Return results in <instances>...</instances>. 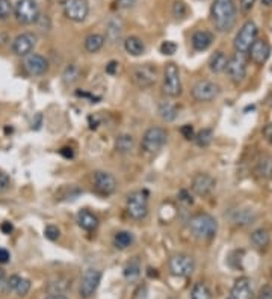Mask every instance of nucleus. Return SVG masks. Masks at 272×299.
Returning a JSON list of instances; mask_svg holds the SVG:
<instances>
[{
    "mask_svg": "<svg viewBox=\"0 0 272 299\" xmlns=\"http://www.w3.org/2000/svg\"><path fill=\"white\" fill-rule=\"evenodd\" d=\"M235 0H215L210 8V17L218 32H229L236 23Z\"/></svg>",
    "mask_w": 272,
    "mask_h": 299,
    "instance_id": "f257e3e1",
    "label": "nucleus"
},
{
    "mask_svg": "<svg viewBox=\"0 0 272 299\" xmlns=\"http://www.w3.org/2000/svg\"><path fill=\"white\" fill-rule=\"evenodd\" d=\"M188 228L194 237L200 240H210L218 233V221L209 213H197L191 216Z\"/></svg>",
    "mask_w": 272,
    "mask_h": 299,
    "instance_id": "f03ea898",
    "label": "nucleus"
},
{
    "mask_svg": "<svg viewBox=\"0 0 272 299\" xmlns=\"http://www.w3.org/2000/svg\"><path fill=\"white\" fill-rule=\"evenodd\" d=\"M126 207L132 219L142 221L148 215V191L139 189V191H133L132 194H129Z\"/></svg>",
    "mask_w": 272,
    "mask_h": 299,
    "instance_id": "7ed1b4c3",
    "label": "nucleus"
},
{
    "mask_svg": "<svg viewBox=\"0 0 272 299\" xmlns=\"http://www.w3.org/2000/svg\"><path fill=\"white\" fill-rule=\"evenodd\" d=\"M167 139H168V133H167L165 129H162V127H150L148 130H145V133H144L141 145H142V150L145 153L156 154V153H159L164 148V145L167 144Z\"/></svg>",
    "mask_w": 272,
    "mask_h": 299,
    "instance_id": "20e7f679",
    "label": "nucleus"
},
{
    "mask_svg": "<svg viewBox=\"0 0 272 299\" xmlns=\"http://www.w3.org/2000/svg\"><path fill=\"white\" fill-rule=\"evenodd\" d=\"M162 93L170 97L175 99L182 94V79H180V70L174 62L167 64L164 70V82H162Z\"/></svg>",
    "mask_w": 272,
    "mask_h": 299,
    "instance_id": "39448f33",
    "label": "nucleus"
},
{
    "mask_svg": "<svg viewBox=\"0 0 272 299\" xmlns=\"http://www.w3.org/2000/svg\"><path fill=\"white\" fill-rule=\"evenodd\" d=\"M14 15L21 25H34L39 18V6L36 0H18L14 5Z\"/></svg>",
    "mask_w": 272,
    "mask_h": 299,
    "instance_id": "423d86ee",
    "label": "nucleus"
},
{
    "mask_svg": "<svg viewBox=\"0 0 272 299\" xmlns=\"http://www.w3.org/2000/svg\"><path fill=\"white\" fill-rule=\"evenodd\" d=\"M170 272L174 277H180V278H188L194 273L195 270V260L192 256L189 254H174L170 259Z\"/></svg>",
    "mask_w": 272,
    "mask_h": 299,
    "instance_id": "0eeeda50",
    "label": "nucleus"
},
{
    "mask_svg": "<svg viewBox=\"0 0 272 299\" xmlns=\"http://www.w3.org/2000/svg\"><path fill=\"white\" fill-rule=\"evenodd\" d=\"M257 33H259V29H257V25L251 20H248L242 28L240 31L236 35L235 38V49L238 53H248L250 47L254 44V41L257 39Z\"/></svg>",
    "mask_w": 272,
    "mask_h": 299,
    "instance_id": "6e6552de",
    "label": "nucleus"
},
{
    "mask_svg": "<svg viewBox=\"0 0 272 299\" xmlns=\"http://www.w3.org/2000/svg\"><path fill=\"white\" fill-rule=\"evenodd\" d=\"M132 80L141 89L153 86L157 80V66L151 65V64L136 66L132 73Z\"/></svg>",
    "mask_w": 272,
    "mask_h": 299,
    "instance_id": "1a4fd4ad",
    "label": "nucleus"
},
{
    "mask_svg": "<svg viewBox=\"0 0 272 299\" xmlns=\"http://www.w3.org/2000/svg\"><path fill=\"white\" fill-rule=\"evenodd\" d=\"M102 270L99 269H88L85 270L82 281H80V287H79V293L80 296L85 299L91 298L96 290L99 289L100 283H102Z\"/></svg>",
    "mask_w": 272,
    "mask_h": 299,
    "instance_id": "9d476101",
    "label": "nucleus"
},
{
    "mask_svg": "<svg viewBox=\"0 0 272 299\" xmlns=\"http://www.w3.org/2000/svg\"><path fill=\"white\" fill-rule=\"evenodd\" d=\"M89 14V3L88 0H65L64 3V15L70 21L82 23L86 20Z\"/></svg>",
    "mask_w": 272,
    "mask_h": 299,
    "instance_id": "9b49d317",
    "label": "nucleus"
},
{
    "mask_svg": "<svg viewBox=\"0 0 272 299\" xmlns=\"http://www.w3.org/2000/svg\"><path fill=\"white\" fill-rule=\"evenodd\" d=\"M191 94L197 101H212L221 94V86L210 80H200L192 86Z\"/></svg>",
    "mask_w": 272,
    "mask_h": 299,
    "instance_id": "f8f14e48",
    "label": "nucleus"
},
{
    "mask_svg": "<svg viewBox=\"0 0 272 299\" xmlns=\"http://www.w3.org/2000/svg\"><path fill=\"white\" fill-rule=\"evenodd\" d=\"M36 45V35L32 32H23L17 35L12 41V53L17 56H28L34 52Z\"/></svg>",
    "mask_w": 272,
    "mask_h": 299,
    "instance_id": "ddd939ff",
    "label": "nucleus"
},
{
    "mask_svg": "<svg viewBox=\"0 0 272 299\" xmlns=\"http://www.w3.org/2000/svg\"><path fill=\"white\" fill-rule=\"evenodd\" d=\"M225 71L229 73V76H230L233 83H236V85L240 83L245 79V76H246V61L243 58V53H238L236 52V55L229 59Z\"/></svg>",
    "mask_w": 272,
    "mask_h": 299,
    "instance_id": "4468645a",
    "label": "nucleus"
},
{
    "mask_svg": "<svg viewBox=\"0 0 272 299\" xmlns=\"http://www.w3.org/2000/svg\"><path fill=\"white\" fill-rule=\"evenodd\" d=\"M94 188L100 195H110L117 191V180L110 172L106 171H97L94 172L93 178Z\"/></svg>",
    "mask_w": 272,
    "mask_h": 299,
    "instance_id": "2eb2a0df",
    "label": "nucleus"
},
{
    "mask_svg": "<svg viewBox=\"0 0 272 299\" xmlns=\"http://www.w3.org/2000/svg\"><path fill=\"white\" fill-rule=\"evenodd\" d=\"M216 186V180L206 172H200L197 175H194L192 178V192L198 197H207L212 194V191Z\"/></svg>",
    "mask_w": 272,
    "mask_h": 299,
    "instance_id": "dca6fc26",
    "label": "nucleus"
},
{
    "mask_svg": "<svg viewBox=\"0 0 272 299\" xmlns=\"http://www.w3.org/2000/svg\"><path fill=\"white\" fill-rule=\"evenodd\" d=\"M248 53H250V58L254 64L263 65L271 56V45L265 39H256L254 44L250 47Z\"/></svg>",
    "mask_w": 272,
    "mask_h": 299,
    "instance_id": "f3484780",
    "label": "nucleus"
},
{
    "mask_svg": "<svg viewBox=\"0 0 272 299\" xmlns=\"http://www.w3.org/2000/svg\"><path fill=\"white\" fill-rule=\"evenodd\" d=\"M25 70L31 76H42L49 70V61L38 53H31L25 59Z\"/></svg>",
    "mask_w": 272,
    "mask_h": 299,
    "instance_id": "a211bd4d",
    "label": "nucleus"
},
{
    "mask_svg": "<svg viewBox=\"0 0 272 299\" xmlns=\"http://www.w3.org/2000/svg\"><path fill=\"white\" fill-rule=\"evenodd\" d=\"M232 299H254V290H253V281L248 277H240L235 281L232 292Z\"/></svg>",
    "mask_w": 272,
    "mask_h": 299,
    "instance_id": "6ab92c4d",
    "label": "nucleus"
},
{
    "mask_svg": "<svg viewBox=\"0 0 272 299\" xmlns=\"http://www.w3.org/2000/svg\"><path fill=\"white\" fill-rule=\"evenodd\" d=\"M77 224L85 232H94L99 227V218L88 209H82L77 213Z\"/></svg>",
    "mask_w": 272,
    "mask_h": 299,
    "instance_id": "aec40b11",
    "label": "nucleus"
},
{
    "mask_svg": "<svg viewBox=\"0 0 272 299\" xmlns=\"http://www.w3.org/2000/svg\"><path fill=\"white\" fill-rule=\"evenodd\" d=\"M191 42H192V49L195 52H204V50H207L212 45L213 35H212V32H209V31H197V32L192 35Z\"/></svg>",
    "mask_w": 272,
    "mask_h": 299,
    "instance_id": "412c9836",
    "label": "nucleus"
},
{
    "mask_svg": "<svg viewBox=\"0 0 272 299\" xmlns=\"http://www.w3.org/2000/svg\"><path fill=\"white\" fill-rule=\"evenodd\" d=\"M157 113H159V117H161L165 123H171V121H174V120L178 117V109H177V106H175L172 101L164 100V101H161L159 106H157Z\"/></svg>",
    "mask_w": 272,
    "mask_h": 299,
    "instance_id": "4be33fe9",
    "label": "nucleus"
},
{
    "mask_svg": "<svg viewBox=\"0 0 272 299\" xmlns=\"http://www.w3.org/2000/svg\"><path fill=\"white\" fill-rule=\"evenodd\" d=\"M135 148V137L129 133L118 134L115 137V150L120 154H129Z\"/></svg>",
    "mask_w": 272,
    "mask_h": 299,
    "instance_id": "5701e85b",
    "label": "nucleus"
},
{
    "mask_svg": "<svg viewBox=\"0 0 272 299\" xmlns=\"http://www.w3.org/2000/svg\"><path fill=\"white\" fill-rule=\"evenodd\" d=\"M254 172L259 178L271 180L272 178V157L271 156H262L254 168Z\"/></svg>",
    "mask_w": 272,
    "mask_h": 299,
    "instance_id": "b1692460",
    "label": "nucleus"
},
{
    "mask_svg": "<svg viewBox=\"0 0 272 299\" xmlns=\"http://www.w3.org/2000/svg\"><path fill=\"white\" fill-rule=\"evenodd\" d=\"M124 50L130 56H141L145 52V45L139 36H129L124 39Z\"/></svg>",
    "mask_w": 272,
    "mask_h": 299,
    "instance_id": "393cba45",
    "label": "nucleus"
},
{
    "mask_svg": "<svg viewBox=\"0 0 272 299\" xmlns=\"http://www.w3.org/2000/svg\"><path fill=\"white\" fill-rule=\"evenodd\" d=\"M250 240L251 243L257 248V249H265L268 248L269 242H271V236H269V232L265 230V228H257L254 232L251 233L250 236Z\"/></svg>",
    "mask_w": 272,
    "mask_h": 299,
    "instance_id": "a878e982",
    "label": "nucleus"
},
{
    "mask_svg": "<svg viewBox=\"0 0 272 299\" xmlns=\"http://www.w3.org/2000/svg\"><path fill=\"white\" fill-rule=\"evenodd\" d=\"M104 41H106V38L103 35H100V33H89L85 38V42H83L85 50L88 53H97V52H100L103 49Z\"/></svg>",
    "mask_w": 272,
    "mask_h": 299,
    "instance_id": "bb28decb",
    "label": "nucleus"
},
{
    "mask_svg": "<svg viewBox=\"0 0 272 299\" xmlns=\"http://www.w3.org/2000/svg\"><path fill=\"white\" fill-rule=\"evenodd\" d=\"M227 62H229V58L224 52H216L215 55H212V58L209 59V68L212 73L215 74H219L222 71H225L227 68Z\"/></svg>",
    "mask_w": 272,
    "mask_h": 299,
    "instance_id": "cd10ccee",
    "label": "nucleus"
},
{
    "mask_svg": "<svg viewBox=\"0 0 272 299\" xmlns=\"http://www.w3.org/2000/svg\"><path fill=\"white\" fill-rule=\"evenodd\" d=\"M135 237L130 232H118L114 236V245L118 249H127L133 243Z\"/></svg>",
    "mask_w": 272,
    "mask_h": 299,
    "instance_id": "c85d7f7f",
    "label": "nucleus"
},
{
    "mask_svg": "<svg viewBox=\"0 0 272 299\" xmlns=\"http://www.w3.org/2000/svg\"><path fill=\"white\" fill-rule=\"evenodd\" d=\"M191 299H212V292L209 286L203 281L195 283L191 290Z\"/></svg>",
    "mask_w": 272,
    "mask_h": 299,
    "instance_id": "c756f323",
    "label": "nucleus"
},
{
    "mask_svg": "<svg viewBox=\"0 0 272 299\" xmlns=\"http://www.w3.org/2000/svg\"><path fill=\"white\" fill-rule=\"evenodd\" d=\"M79 77H80V68L77 65H74V64L68 65L67 68L64 70V73H62V80H64L65 85H73V83H76V82L79 80Z\"/></svg>",
    "mask_w": 272,
    "mask_h": 299,
    "instance_id": "7c9ffc66",
    "label": "nucleus"
},
{
    "mask_svg": "<svg viewBox=\"0 0 272 299\" xmlns=\"http://www.w3.org/2000/svg\"><path fill=\"white\" fill-rule=\"evenodd\" d=\"M233 221H235L238 225H242V227L250 225V224H253V222L256 221V213L250 212L248 209H246V210H240V212H236V213H235Z\"/></svg>",
    "mask_w": 272,
    "mask_h": 299,
    "instance_id": "2f4dec72",
    "label": "nucleus"
},
{
    "mask_svg": "<svg viewBox=\"0 0 272 299\" xmlns=\"http://www.w3.org/2000/svg\"><path fill=\"white\" fill-rule=\"evenodd\" d=\"M124 277L129 280V281H135L139 278V275H141V265H139V260L135 259V260H132V262H129L126 267H124Z\"/></svg>",
    "mask_w": 272,
    "mask_h": 299,
    "instance_id": "473e14b6",
    "label": "nucleus"
},
{
    "mask_svg": "<svg viewBox=\"0 0 272 299\" xmlns=\"http://www.w3.org/2000/svg\"><path fill=\"white\" fill-rule=\"evenodd\" d=\"M194 139H195V142H197L198 147H207L213 141V132L210 129H203L201 132H198L195 134Z\"/></svg>",
    "mask_w": 272,
    "mask_h": 299,
    "instance_id": "72a5a7b5",
    "label": "nucleus"
},
{
    "mask_svg": "<svg viewBox=\"0 0 272 299\" xmlns=\"http://www.w3.org/2000/svg\"><path fill=\"white\" fill-rule=\"evenodd\" d=\"M14 14V5L11 0H0V20L5 21Z\"/></svg>",
    "mask_w": 272,
    "mask_h": 299,
    "instance_id": "f704fd0d",
    "label": "nucleus"
},
{
    "mask_svg": "<svg viewBox=\"0 0 272 299\" xmlns=\"http://www.w3.org/2000/svg\"><path fill=\"white\" fill-rule=\"evenodd\" d=\"M186 14H188V6H186V3L182 2V0H175L174 5H172V15H174L177 20H182V18L186 17Z\"/></svg>",
    "mask_w": 272,
    "mask_h": 299,
    "instance_id": "c9c22d12",
    "label": "nucleus"
},
{
    "mask_svg": "<svg viewBox=\"0 0 272 299\" xmlns=\"http://www.w3.org/2000/svg\"><path fill=\"white\" fill-rule=\"evenodd\" d=\"M31 281L29 280H26V278H20V281H18V284L15 286V292H17V295L18 296H26L28 293H29V290H31Z\"/></svg>",
    "mask_w": 272,
    "mask_h": 299,
    "instance_id": "e433bc0d",
    "label": "nucleus"
},
{
    "mask_svg": "<svg viewBox=\"0 0 272 299\" xmlns=\"http://www.w3.org/2000/svg\"><path fill=\"white\" fill-rule=\"evenodd\" d=\"M177 52V44L174 41H164L161 44V53L162 55H167V56H171Z\"/></svg>",
    "mask_w": 272,
    "mask_h": 299,
    "instance_id": "4c0bfd02",
    "label": "nucleus"
},
{
    "mask_svg": "<svg viewBox=\"0 0 272 299\" xmlns=\"http://www.w3.org/2000/svg\"><path fill=\"white\" fill-rule=\"evenodd\" d=\"M44 236H46L49 240L55 242V240H58V239H59L61 232H59V228H58L56 225H47V227L44 228Z\"/></svg>",
    "mask_w": 272,
    "mask_h": 299,
    "instance_id": "58836bf2",
    "label": "nucleus"
},
{
    "mask_svg": "<svg viewBox=\"0 0 272 299\" xmlns=\"http://www.w3.org/2000/svg\"><path fill=\"white\" fill-rule=\"evenodd\" d=\"M120 35H121V29H120L118 23L117 21H110L109 26H107V36H109V39L115 41L117 38H120Z\"/></svg>",
    "mask_w": 272,
    "mask_h": 299,
    "instance_id": "ea45409f",
    "label": "nucleus"
},
{
    "mask_svg": "<svg viewBox=\"0 0 272 299\" xmlns=\"http://www.w3.org/2000/svg\"><path fill=\"white\" fill-rule=\"evenodd\" d=\"M180 133H182V136H183L185 139H188V141H192V139L195 137V130H194V127H192L191 124L182 126V127H180Z\"/></svg>",
    "mask_w": 272,
    "mask_h": 299,
    "instance_id": "a19ab883",
    "label": "nucleus"
},
{
    "mask_svg": "<svg viewBox=\"0 0 272 299\" xmlns=\"http://www.w3.org/2000/svg\"><path fill=\"white\" fill-rule=\"evenodd\" d=\"M256 299H272V287L269 284H266V286H263L260 290H259V293H257V298Z\"/></svg>",
    "mask_w": 272,
    "mask_h": 299,
    "instance_id": "79ce46f5",
    "label": "nucleus"
},
{
    "mask_svg": "<svg viewBox=\"0 0 272 299\" xmlns=\"http://www.w3.org/2000/svg\"><path fill=\"white\" fill-rule=\"evenodd\" d=\"M178 201L185 202L186 205H192V204H194L192 195H191V194H189L188 191H185V189H182V191L178 192Z\"/></svg>",
    "mask_w": 272,
    "mask_h": 299,
    "instance_id": "37998d69",
    "label": "nucleus"
},
{
    "mask_svg": "<svg viewBox=\"0 0 272 299\" xmlns=\"http://www.w3.org/2000/svg\"><path fill=\"white\" fill-rule=\"evenodd\" d=\"M9 185H11L9 175L5 174V172H0V191L5 192L6 189H9Z\"/></svg>",
    "mask_w": 272,
    "mask_h": 299,
    "instance_id": "c03bdc74",
    "label": "nucleus"
},
{
    "mask_svg": "<svg viewBox=\"0 0 272 299\" xmlns=\"http://www.w3.org/2000/svg\"><path fill=\"white\" fill-rule=\"evenodd\" d=\"M254 5H256V0H240V9L245 14L250 12L254 8Z\"/></svg>",
    "mask_w": 272,
    "mask_h": 299,
    "instance_id": "a18cd8bd",
    "label": "nucleus"
},
{
    "mask_svg": "<svg viewBox=\"0 0 272 299\" xmlns=\"http://www.w3.org/2000/svg\"><path fill=\"white\" fill-rule=\"evenodd\" d=\"M136 0H117V6L121 9H129L132 6H135Z\"/></svg>",
    "mask_w": 272,
    "mask_h": 299,
    "instance_id": "49530a36",
    "label": "nucleus"
},
{
    "mask_svg": "<svg viewBox=\"0 0 272 299\" xmlns=\"http://www.w3.org/2000/svg\"><path fill=\"white\" fill-rule=\"evenodd\" d=\"M118 62L117 61H110L107 65H106V73L107 74H110V76H114V74H117V71H118Z\"/></svg>",
    "mask_w": 272,
    "mask_h": 299,
    "instance_id": "de8ad7c7",
    "label": "nucleus"
},
{
    "mask_svg": "<svg viewBox=\"0 0 272 299\" xmlns=\"http://www.w3.org/2000/svg\"><path fill=\"white\" fill-rule=\"evenodd\" d=\"M20 278H21V277H18V275H12V277H9V280H8V289H9V290H14V289H15V286L18 284Z\"/></svg>",
    "mask_w": 272,
    "mask_h": 299,
    "instance_id": "09e8293b",
    "label": "nucleus"
},
{
    "mask_svg": "<svg viewBox=\"0 0 272 299\" xmlns=\"http://www.w3.org/2000/svg\"><path fill=\"white\" fill-rule=\"evenodd\" d=\"M59 153H61V156H64L65 159H73V157H74V150H73V148H70V147H64V148H61V150H59Z\"/></svg>",
    "mask_w": 272,
    "mask_h": 299,
    "instance_id": "8fccbe9b",
    "label": "nucleus"
},
{
    "mask_svg": "<svg viewBox=\"0 0 272 299\" xmlns=\"http://www.w3.org/2000/svg\"><path fill=\"white\" fill-rule=\"evenodd\" d=\"M9 260H11V254H9L6 249L0 248V265H5V263H8Z\"/></svg>",
    "mask_w": 272,
    "mask_h": 299,
    "instance_id": "3c124183",
    "label": "nucleus"
},
{
    "mask_svg": "<svg viewBox=\"0 0 272 299\" xmlns=\"http://www.w3.org/2000/svg\"><path fill=\"white\" fill-rule=\"evenodd\" d=\"M88 121H89V127H91V129H97L99 124H100V120H99L97 115H91V117L88 118Z\"/></svg>",
    "mask_w": 272,
    "mask_h": 299,
    "instance_id": "603ef678",
    "label": "nucleus"
},
{
    "mask_svg": "<svg viewBox=\"0 0 272 299\" xmlns=\"http://www.w3.org/2000/svg\"><path fill=\"white\" fill-rule=\"evenodd\" d=\"M263 133V136L266 137V141H269L272 142V124H268V126H265V129L262 130Z\"/></svg>",
    "mask_w": 272,
    "mask_h": 299,
    "instance_id": "864d4df0",
    "label": "nucleus"
},
{
    "mask_svg": "<svg viewBox=\"0 0 272 299\" xmlns=\"http://www.w3.org/2000/svg\"><path fill=\"white\" fill-rule=\"evenodd\" d=\"M0 230L3 234H11L12 230H14V227H12V224L11 222H3L2 224V227H0Z\"/></svg>",
    "mask_w": 272,
    "mask_h": 299,
    "instance_id": "5fc2aeb1",
    "label": "nucleus"
},
{
    "mask_svg": "<svg viewBox=\"0 0 272 299\" xmlns=\"http://www.w3.org/2000/svg\"><path fill=\"white\" fill-rule=\"evenodd\" d=\"M46 299H68L67 296H64V295H50V296H47Z\"/></svg>",
    "mask_w": 272,
    "mask_h": 299,
    "instance_id": "6e6d98bb",
    "label": "nucleus"
},
{
    "mask_svg": "<svg viewBox=\"0 0 272 299\" xmlns=\"http://www.w3.org/2000/svg\"><path fill=\"white\" fill-rule=\"evenodd\" d=\"M3 278H5V270H3V269H0V283L3 281Z\"/></svg>",
    "mask_w": 272,
    "mask_h": 299,
    "instance_id": "4d7b16f0",
    "label": "nucleus"
},
{
    "mask_svg": "<svg viewBox=\"0 0 272 299\" xmlns=\"http://www.w3.org/2000/svg\"><path fill=\"white\" fill-rule=\"evenodd\" d=\"M262 3L266 5V6H269V5H272V0H262Z\"/></svg>",
    "mask_w": 272,
    "mask_h": 299,
    "instance_id": "13d9d810",
    "label": "nucleus"
},
{
    "mask_svg": "<svg viewBox=\"0 0 272 299\" xmlns=\"http://www.w3.org/2000/svg\"><path fill=\"white\" fill-rule=\"evenodd\" d=\"M200 2H204V0H200Z\"/></svg>",
    "mask_w": 272,
    "mask_h": 299,
    "instance_id": "bf43d9fd",
    "label": "nucleus"
}]
</instances>
